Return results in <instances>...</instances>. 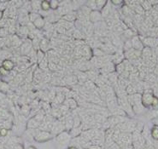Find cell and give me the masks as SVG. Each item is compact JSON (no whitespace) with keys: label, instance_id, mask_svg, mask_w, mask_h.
<instances>
[{"label":"cell","instance_id":"obj_38","mask_svg":"<svg viewBox=\"0 0 158 149\" xmlns=\"http://www.w3.org/2000/svg\"><path fill=\"white\" fill-rule=\"evenodd\" d=\"M132 149H136V148H132Z\"/></svg>","mask_w":158,"mask_h":149},{"label":"cell","instance_id":"obj_5","mask_svg":"<svg viewBox=\"0 0 158 149\" xmlns=\"http://www.w3.org/2000/svg\"><path fill=\"white\" fill-rule=\"evenodd\" d=\"M102 18V14L100 13L99 11L98 10H93L91 11V13H90V19H91V21L93 22H98L100 21Z\"/></svg>","mask_w":158,"mask_h":149},{"label":"cell","instance_id":"obj_8","mask_svg":"<svg viewBox=\"0 0 158 149\" xmlns=\"http://www.w3.org/2000/svg\"><path fill=\"white\" fill-rule=\"evenodd\" d=\"M40 123L38 122L37 120L33 118V119H30L29 121H28V123H27V127L29 128V129H37V128L40 126Z\"/></svg>","mask_w":158,"mask_h":149},{"label":"cell","instance_id":"obj_16","mask_svg":"<svg viewBox=\"0 0 158 149\" xmlns=\"http://www.w3.org/2000/svg\"><path fill=\"white\" fill-rule=\"evenodd\" d=\"M143 42H144V44H146L147 46H155L156 44H155V42H156V39L154 38H145V39L143 40Z\"/></svg>","mask_w":158,"mask_h":149},{"label":"cell","instance_id":"obj_4","mask_svg":"<svg viewBox=\"0 0 158 149\" xmlns=\"http://www.w3.org/2000/svg\"><path fill=\"white\" fill-rule=\"evenodd\" d=\"M131 42H132V48L136 50H142L143 49V43L140 41V39L138 38V37H132V38L131 39Z\"/></svg>","mask_w":158,"mask_h":149},{"label":"cell","instance_id":"obj_19","mask_svg":"<svg viewBox=\"0 0 158 149\" xmlns=\"http://www.w3.org/2000/svg\"><path fill=\"white\" fill-rule=\"evenodd\" d=\"M101 14H102V16H103V17H107L108 15L110 14V8L106 5V6L102 10V13H101Z\"/></svg>","mask_w":158,"mask_h":149},{"label":"cell","instance_id":"obj_34","mask_svg":"<svg viewBox=\"0 0 158 149\" xmlns=\"http://www.w3.org/2000/svg\"><path fill=\"white\" fill-rule=\"evenodd\" d=\"M151 116H152V118H158V109L154 110L151 113Z\"/></svg>","mask_w":158,"mask_h":149},{"label":"cell","instance_id":"obj_36","mask_svg":"<svg viewBox=\"0 0 158 149\" xmlns=\"http://www.w3.org/2000/svg\"><path fill=\"white\" fill-rule=\"evenodd\" d=\"M27 149H37L35 147H33V146H30V147H27Z\"/></svg>","mask_w":158,"mask_h":149},{"label":"cell","instance_id":"obj_22","mask_svg":"<svg viewBox=\"0 0 158 149\" xmlns=\"http://www.w3.org/2000/svg\"><path fill=\"white\" fill-rule=\"evenodd\" d=\"M50 4H51V9L52 10H56L59 6V2L58 1H56V0H52L51 2H50Z\"/></svg>","mask_w":158,"mask_h":149},{"label":"cell","instance_id":"obj_21","mask_svg":"<svg viewBox=\"0 0 158 149\" xmlns=\"http://www.w3.org/2000/svg\"><path fill=\"white\" fill-rule=\"evenodd\" d=\"M81 119H80V117L76 116L74 119V128H79L81 126Z\"/></svg>","mask_w":158,"mask_h":149},{"label":"cell","instance_id":"obj_12","mask_svg":"<svg viewBox=\"0 0 158 149\" xmlns=\"http://www.w3.org/2000/svg\"><path fill=\"white\" fill-rule=\"evenodd\" d=\"M75 19H76V16H75L74 15H71V14H66V15H63V21L70 22V23H71L72 22H74Z\"/></svg>","mask_w":158,"mask_h":149},{"label":"cell","instance_id":"obj_11","mask_svg":"<svg viewBox=\"0 0 158 149\" xmlns=\"http://www.w3.org/2000/svg\"><path fill=\"white\" fill-rule=\"evenodd\" d=\"M66 106L69 107V108H71V109H74L77 107V102L74 99L70 98L68 100V103L66 104Z\"/></svg>","mask_w":158,"mask_h":149},{"label":"cell","instance_id":"obj_14","mask_svg":"<svg viewBox=\"0 0 158 149\" xmlns=\"http://www.w3.org/2000/svg\"><path fill=\"white\" fill-rule=\"evenodd\" d=\"M65 126L69 129H73L74 128V119L73 118H68L65 121Z\"/></svg>","mask_w":158,"mask_h":149},{"label":"cell","instance_id":"obj_20","mask_svg":"<svg viewBox=\"0 0 158 149\" xmlns=\"http://www.w3.org/2000/svg\"><path fill=\"white\" fill-rule=\"evenodd\" d=\"M86 6H87L90 10H92V11L97 10L96 1H88V2H87V4H86Z\"/></svg>","mask_w":158,"mask_h":149},{"label":"cell","instance_id":"obj_33","mask_svg":"<svg viewBox=\"0 0 158 149\" xmlns=\"http://www.w3.org/2000/svg\"><path fill=\"white\" fill-rule=\"evenodd\" d=\"M88 149H103L100 145H91Z\"/></svg>","mask_w":158,"mask_h":149},{"label":"cell","instance_id":"obj_29","mask_svg":"<svg viewBox=\"0 0 158 149\" xmlns=\"http://www.w3.org/2000/svg\"><path fill=\"white\" fill-rule=\"evenodd\" d=\"M0 89H1V91H6L9 90V86H8L7 84H4V83H2L1 85H0Z\"/></svg>","mask_w":158,"mask_h":149},{"label":"cell","instance_id":"obj_25","mask_svg":"<svg viewBox=\"0 0 158 149\" xmlns=\"http://www.w3.org/2000/svg\"><path fill=\"white\" fill-rule=\"evenodd\" d=\"M8 135V130L6 128H0V136H6Z\"/></svg>","mask_w":158,"mask_h":149},{"label":"cell","instance_id":"obj_2","mask_svg":"<svg viewBox=\"0 0 158 149\" xmlns=\"http://www.w3.org/2000/svg\"><path fill=\"white\" fill-rule=\"evenodd\" d=\"M154 98V95L152 93H149L147 91H145L142 95V104L143 107H150L152 104V101Z\"/></svg>","mask_w":158,"mask_h":149},{"label":"cell","instance_id":"obj_35","mask_svg":"<svg viewBox=\"0 0 158 149\" xmlns=\"http://www.w3.org/2000/svg\"><path fill=\"white\" fill-rule=\"evenodd\" d=\"M68 149H78V147H74V146H70V147H68Z\"/></svg>","mask_w":158,"mask_h":149},{"label":"cell","instance_id":"obj_9","mask_svg":"<svg viewBox=\"0 0 158 149\" xmlns=\"http://www.w3.org/2000/svg\"><path fill=\"white\" fill-rule=\"evenodd\" d=\"M151 137L154 139L155 141H158V125L154 124L153 127L151 128Z\"/></svg>","mask_w":158,"mask_h":149},{"label":"cell","instance_id":"obj_24","mask_svg":"<svg viewBox=\"0 0 158 149\" xmlns=\"http://www.w3.org/2000/svg\"><path fill=\"white\" fill-rule=\"evenodd\" d=\"M40 16V15H38L37 13H34V12H33V13H31V14L29 15L30 21H32V22H33L34 21H35V20H36V19L39 18Z\"/></svg>","mask_w":158,"mask_h":149},{"label":"cell","instance_id":"obj_31","mask_svg":"<svg viewBox=\"0 0 158 149\" xmlns=\"http://www.w3.org/2000/svg\"><path fill=\"white\" fill-rule=\"evenodd\" d=\"M151 106H152V107H157V106H158V98H157V97L154 96V98H153V101H152V104H151Z\"/></svg>","mask_w":158,"mask_h":149},{"label":"cell","instance_id":"obj_37","mask_svg":"<svg viewBox=\"0 0 158 149\" xmlns=\"http://www.w3.org/2000/svg\"><path fill=\"white\" fill-rule=\"evenodd\" d=\"M3 15H4V14H3L2 10H0V20H1V19H2V17H3Z\"/></svg>","mask_w":158,"mask_h":149},{"label":"cell","instance_id":"obj_32","mask_svg":"<svg viewBox=\"0 0 158 149\" xmlns=\"http://www.w3.org/2000/svg\"><path fill=\"white\" fill-rule=\"evenodd\" d=\"M7 73H8L7 70L4 69L3 66H1V67H0V74H1V75H4V76H5V75H7Z\"/></svg>","mask_w":158,"mask_h":149},{"label":"cell","instance_id":"obj_15","mask_svg":"<svg viewBox=\"0 0 158 149\" xmlns=\"http://www.w3.org/2000/svg\"><path fill=\"white\" fill-rule=\"evenodd\" d=\"M142 55H143L144 57H146V58H149V57H151V49H150L149 47L143 48V53H142Z\"/></svg>","mask_w":158,"mask_h":149},{"label":"cell","instance_id":"obj_28","mask_svg":"<svg viewBox=\"0 0 158 149\" xmlns=\"http://www.w3.org/2000/svg\"><path fill=\"white\" fill-rule=\"evenodd\" d=\"M7 35V31L5 28H0V37L4 38Z\"/></svg>","mask_w":158,"mask_h":149},{"label":"cell","instance_id":"obj_23","mask_svg":"<svg viewBox=\"0 0 158 149\" xmlns=\"http://www.w3.org/2000/svg\"><path fill=\"white\" fill-rule=\"evenodd\" d=\"M48 45V41L46 39H43L42 41L40 42V48L42 50L44 51L46 49H47V46Z\"/></svg>","mask_w":158,"mask_h":149},{"label":"cell","instance_id":"obj_10","mask_svg":"<svg viewBox=\"0 0 158 149\" xmlns=\"http://www.w3.org/2000/svg\"><path fill=\"white\" fill-rule=\"evenodd\" d=\"M107 1L105 0H97L96 1V6H97V10H102L103 8L106 6Z\"/></svg>","mask_w":158,"mask_h":149},{"label":"cell","instance_id":"obj_30","mask_svg":"<svg viewBox=\"0 0 158 149\" xmlns=\"http://www.w3.org/2000/svg\"><path fill=\"white\" fill-rule=\"evenodd\" d=\"M111 4H114V6H119L120 4H122V1L121 0H112L111 1Z\"/></svg>","mask_w":158,"mask_h":149},{"label":"cell","instance_id":"obj_26","mask_svg":"<svg viewBox=\"0 0 158 149\" xmlns=\"http://www.w3.org/2000/svg\"><path fill=\"white\" fill-rule=\"evenodd\" d=\"M30 48H31V46H29L27 44H24L22 46V51L23 52V53H27V51H29Z\"/></svg>","mask_w":158,"mask_h":149},{"label":"cell","instance_id":"obj_3","mask_svg":"<svg viewBox=\"0 0 158 149\" xmlns=\"http://www.w3.org/2000/svg\"><path fill=\"white\" fill-rule=\"evenodd\" d=\"M70 137H71V135H70L69 133H67V132H62V133H60L56 135V142L60 144V145L63 146L66 142H68V141L69 140Z\"/></svg>","mask_w":158,"mask_h":149},{"label":"cell","instance_id":"obj_6","mask_svg":"<svg viewBox=\"0 0 158 149\" xmlns=\"http://www.w3.org/2000/svg\"><path fill=\"white\" fill-rule=\"evenodd\" d=\"M2 66L4 67V69L7 70V71H10L14 68V62L10 61V60H9V59H6V60H4L3 63H2Z\"/></svg>","mask_w":158,"mask_h":149},{"label":"cell","instance_id":"obj_13","mask_svg":"<svg viewBox=\"0 0 158 149\" xmlns=\"http://www.w3.org/2000/svg\"><path fill=\"white\" fill-rule=\"evenodd\" d=\"M40 8L44 11H48L51 9V4L49 1H42L40 4Z\"/></svg>","mask_w":158,"mask_h":149},{"label":"cell","instance_id":"obj_27","mask_svg":"<svg viewBox=\"0 0 158 149\" xmlns=\"http://www.w3.org/2000/svg\"><path fill=\"white\" fill-rule=\"evenodd\" d=\"M33 4H35V5H32V7H33V10H39V9L40 8L41 2H36V1H34V2H33Z\"/></svg>","mask_w":158,"mask_h":149},{"label":"cell","instance_id":"obj_7","mask_svg":"<svg viewBox=\"0 0 158 149\" xmlns=\"http://www.w3.org/2000/svg\"><path fill=\"white\" fill-rule=\"evenodd\" d=\"M33 25L35 27H37L38 29H41L44 26V19L43 17L40 16L39 18L36 19L34 22H33Z\"/></svg>","mask_w":158,"mask_h":149},{"label":"cell","instance_id":"obj_18","mask_svg":"<svg viewBox=\"0 0 158 149\" xmlns=\"http://www.w3.org/2000/svg\"><path fill=\"white\" fill-rule=\"evenodd\" d=\"M126 91H127V93L129 95L136 94V88L133 87L132 85H127Z\"/></svg>","mask_w":158,"mask_h":149},{"label":"cell","instance_id":"obj_39","mask_svg":"<svg viewBox=\"0 0 158 149\" xmlns=\"http://www.w3.org/2000/svg\"><path fill=\"white\" fill-rule=\"evenodd\" d=\"M0 91H1V89H0Z\"/></svg>","mask_w":158,"mask_h":149},{"label":"cell","instance_id":"obj_17","mask_svg":"<svg viewBox=\"0 0 158 149\" xmlns=\"http://www.w3.org/2000/svg\"><path fill=\"white\" fill-rule=\"evenodd\" d=\"M116 70H117V72L119 73V74H121V73H123L126 70V66L125 65H124V63H123V62L119 63L117 65V66H116Z\"/></svg>","mask_w":158,"mask_h":149},{"label":"cell","instance_id":"obj_1","mask_svg":"<svg viewBox=\"0 0 158 149\" xmlns=\"http://www.w3.org/2000/svg\"><path fill=\"white\" fill-rule=\"evenodd\" d=\"M52 133L48 131H40L34 135V140L37 142H46L52 139Z\"/></svg>","mask_w":158,"mask_h":149}]
</instances>
